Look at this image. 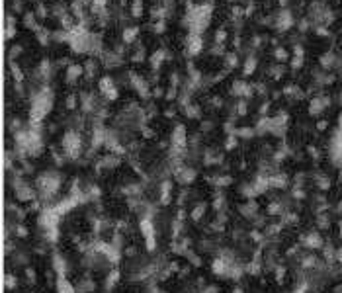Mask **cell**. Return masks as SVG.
Here are the masks:
<instances>
[{"instance_id": "cell-12", "label": "cell", "mask_w": 342, "mask_h": 293, "mask_svg": "<svg viewBox=\"0 0 342 293\" xmlns=\"http://www.w3.org/2000/svg\"><path fill=\"white\" fill-rule=\"evenodd\" d=\"M203 213H205V203H198L192 211V221H199L203 217Z\"/></svg>"}, {"instance_id": "cell-8", "label": "cell", "mask_w": 342, "mask_h": 293, "mask_svg": "<svg viewBox=\"0 0 342 293\" xmlns=\"http://www.w3.org/2000/svg\"><path fill=\"white\" fill-rule=\"evenodd\" d=\"M113 88H118L116 84H113V78L111 76H102L100 80H98V90L102 96H106L109 90H113Z\"/></svg>"}, {"instance_id": "cell-6", "label": "cell", "mask_w": 342, "mask_h": 293, "mask_svg": "<svg viewBox=\"0 0 342 293\" xmlns=\"http://www.w3.org/2000/svg\"><path fill=\"white\" fill-rule=\"evenodd\" d=\"M84 74V65H69L67 69H65V82L67 84H76V80L80 78Z\"/></svg>"}, {"instance_id": "cell-5", "label": "cell", "mask_w": 342, "mask_h": 293, "mask_svg": "<svg viewBox=\"0 0 342 293\" xmlns=\"http://www.w3.org/2000/svg\"><path fill=\"white\" fill-rule=\"evenodd\" d=\"M301 244H303L305 248H311V250H319V248L324 246V240L323 237H321V233L311 231V233H307V235L301 237Z\"/></svg>"}, {"instance_id": "cell-1", "label": "cell", "mask_w": 342, "mask_h": 293, "mask_svg": "<svg viewBox=\"0 0 342 293\" xmlns=\"http://www.w3.org/2000/svg\"><path fill=\"white\" fill-rule=\"evenodd\" d=\"M61 146H63V153L67 159L71 161H76L82 153V137L76 129H69L65 135H63V141H61Z\"/></svg>"}, {"instance_id": "cell-19", "label": "cell", "mask_w": 342, "mask_h": 293, "mask_svg": "<svg viewBox=\"0 0 342 293\" xmlns=\"http://www.w3.org/2000/svg\"><path fill=\"white\" fill-rule=\"evenodd\" d=\"M326 127H328V121H326V119H321V121L317 123V129H319V131H324Z\"/></svg>"}, {"instance_id": "cell-13", "label": "cell", "mask_w": 342, "mask_h": 293, "mask_svg": "<svg viewBox=\"0 0 342 293\" xmlns=\"http://www.w3.org/2000/svg\"><path fill=\"white\" fill-rule=\"evenodd\" d=\"M274 57H276V61H280V63H284V61H289V53L284 49V47H278V49H274Z\"/></svg>"}, {"instance_id": "cell-18", "label": "cell", "mask_w": 342, "mask_h": 293, "mask_svg": "<svg viewBox=\"0 0 342 293\" xmlns=\"http://www.w3.org/2000/svg\"><path fill=\"white\" fill-rule=\"evenodd\" d=\"M334 262L342 266V246H340V248H336V254H334Z\"/></svg>"}, {"instance_id": "cell-3", "label": "cell", "mask_w": 342, "mask_h": 293, "mask_svg": "<svg viewBox=\"0 0 342 293\" xmlns=\"http://www.w3.org/2000/svg\"><path fill=\"white\" fill-rule=\"evenodd\" d=\"M293 26H295L293 12H291L289 8H282V10L276 14V18H274V28H276L278 32H288Z\"/></svg>"}, {"instance_id": "cell-17", "label": "cell", "mask_w": 342, "mask_h": 293, "mask_svg": "<svg viewBox=\"0 0 342 293\" xmlns=\"http://www.w3.org/2000/svg\"><path fill=\"white\" fill-rule=\"evenodd\" d=\"M14 36H16V28H14V26H6L4 39H6V41H10V39H14Z\"/></svg>"}, {"instance_id": "cell-7", "label": "cell", "mask_w": 342, "mask_h": 293, "mask_svg": "<svg viewBox=\"0 0 342 293\" xmlns=\"http://www.w3.org/2000/svg\"><path fill=\"white\" fill-rule=\"evenodd\" d=\"M55 285H57V293H78L76 291V287L69 281L67 275H57Z\"/></svg>"}, {"instance_id": "cell-10", "label": "cell", "mask_w": 342, "mask_h": 293, "mask_svg": "<svg viewBox=\"0 0 342 293\" xmlns=\"http://www.w3.org/2000/svg\"><path fill=\"white\" fill-rule=\"evenodd\" d=\"M256 65H258V59L256 57H247V61H245V65H243V74L245 76H249L256 71Z\"/></svg>"}, {"instance_id": "cell-14", "label": "cell", "mask_w": 342, "mask_h": 293, "mask_svg": "<svg viewBox=\"0 0 342 293\" xmlns=\"http://www.w3.org/2000/svg\"><path fill=\"white\" fill-rule=\"evenodd\" d=\"M4 281H6V289H16V285H18V281H16V277H14V275H12V274H8V275H6V279H4Z\"/></svg>"}, {"instance_id": "cell-9", "label": "cell", "mask_w": 342, "mask_h": 293, "mask_svg": "<svg viewBox=\"0 0 342 293\" xmlns=\"http://www.w3.org/2000/svg\"><path fill=\"white\" fill-rule=\"evenodd\" d=\"M139 36V28L137 26H131V28H126L124 34H122V41L124 43H133Z\"/></svg>"}, {"instance_id": "cell-20", "label": "cell", "mask_w": 342, "mask_h": 293, "mask_svg": "<svg viewBox=\"0 0 342 293\" xmlns=\"http://www.w3.org/2000/svg\"><path fill=\"white\" fill-rule=\"evenodd\" d=\"M209 2H211V0H209Z\"/></svg>"}, {"instance_id": "cell-11", "label": "cell", "mask_w": 342, "mask_h": 293, "mask_svg": "<svg viewBox=\"0 0 342 293\" xmlns=\"http://www.w3.org/2000/svg\"><path fill=\"white\" fill-rule=\"evenodd\" d=\"M237 65H239L237 53H235V51H227V53H225V69H231V71H233Z\"/></svg>"}, {"instance_id": "cell-16", "label": "cell", "mask_w": 342, "mask_h": 293, "mask_svg": "<svg viewBox=\"0 0 342 293\" xmlns=\"http://www.w3.org/2000/svg\"><path fill=\"white\" fill-rule=\"evenodd\" d=\"M36 16H37V20H43L47 16V6H45V4H37Z\"/></svg>"}, {"instance_id": "cell-15", "label": "cell", "mask_w": 342, "mask_h": 293, "mask_svg": "<svg viewBox=\"0 0 342 293\" xmlns=\"http://www.w3.org/2000/svg\"><path fill=\"white\" fill-rule=\"evenodd\" d=\"M76 106H78V96L71 94V96L67 98V110H74Z\"/></svg>"}, {"instance_id": "cell-2", "label": "cell", "mask_w": 342, "mask_h": 293, "mask_svg": "<svg viewBox=\"0 0 342 293\" xmlns=\"http://www.w3.org/2000/svg\"><path fill=\"white\" fill-rule=\"evenodd\" d=\"M328 108H330V98H328V96H323V94H317V96H313V98L309 100L307 111H309V115L319 117V115H323Z\"/></svg>"}, {"instance_id": "cell-4", "label": "cell", "mask_w": 342, "mask_h": 293, "mask_svg": "<svg viewBox=\"0 0 342 293\" xmlns=\"http://www.w3.org/2000/svg\"><path fill=\"white\" fill-rule=\"evenodd\" d=\"M184 49H186V53L192 57H196L201 53V49H203V37L201 34H188L186 39H184Z\"/></svg>"}]
</instances>
